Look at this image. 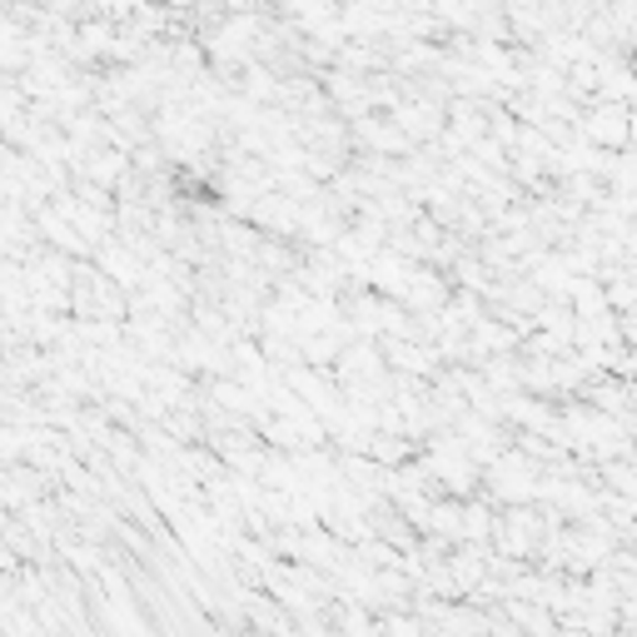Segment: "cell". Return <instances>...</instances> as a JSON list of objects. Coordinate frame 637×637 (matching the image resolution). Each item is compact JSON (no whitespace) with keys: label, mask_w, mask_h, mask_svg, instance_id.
Listing matches in <instances>:
<instances>
[{"label":"cell","mask_w":637,"mask_h":637,"mask_svg":"<svg viewBox=\"0 0 637 637\" xmlns=\"http://www.w3.org/2000/svg\"><path fill=\"white\" fill-rule=\"evenodd\" d=\"M583 139L603 149H623L627 145V100H597V110L583 120Z\"/></svg>","instance_id":"obj_1"}]
</instances>
